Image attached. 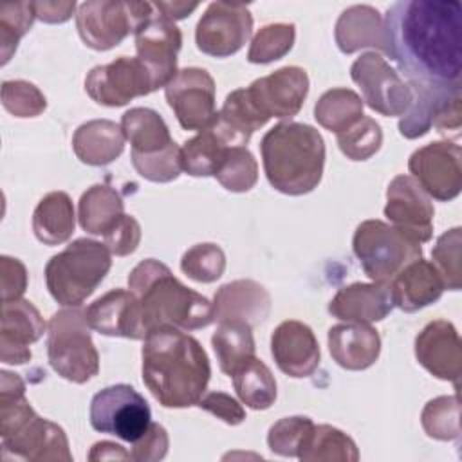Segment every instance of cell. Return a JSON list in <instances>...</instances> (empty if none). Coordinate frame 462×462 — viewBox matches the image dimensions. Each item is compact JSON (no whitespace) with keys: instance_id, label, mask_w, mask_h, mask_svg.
Returning <instances> with one entry per match:
<instances>
[{"instance_id":"1","label":"cell","mask_w":462,"mask_h":462,"mask_svg":"<svg viewBox=\"0 0 462 462\" xmlns=\"http://www.w3.org/2000/svg\"><path fill=\"white\" fill-rule=\"evenodd\" d=\"M383 47L410 79V87L439 90L460 88V2H395L384 14Z\"/></svg>"},{"instance_id":"2","label":"cell","mask_w":462,"mask_h":462,"mask_svg":"<svg viewBox=\"0 0 462 462\" xmlns=\"http://www.w3.org/2000/svg\"><path fill=\"white\" fill-rule=\"evenodd\" d=\"M209 375L208 354L193 336L175 327H159L146 334L143 383L162 406L199 404Z\"/></svg>"},{"instance_id":"3","label":"cell","mask_w":462,"mask_h":462,"mask_svg":"<svg viewBox=\"0 0 462 462\" xmlns=\"http://www.w3.org/2000/svg\"><path fill=\"white\" fill-rule=\"evenodd\" d=\"M128 285L141 303L146 334L159 327L204 328L215 319L209 300L182 285L164 263L153 258L135 265L128 276Z\"/></svg>"},{"instance_id":"4","label":"cell","mask_w":462,"mask_h":462,"mask_svg":"<svg viewBox=\"0 0 462 462\" xmlns=\"http://www.w3.org/2000/svg\"><path fill=\"white\" fill-rule=\"evenodd\" d=\"M260 152L265 177L274 189L285 195H305L319 184L325 143L314 126L280 123L263 135Z\"/></svg>"},{"instance_id":"5","label":"cell","mask_w":462,"mask_h":462,"mask_svg":"<svg viewBox=\"0 0 462 462\" xmlns=\"http://www.w3.org/2000/svg\"><path fill=\"white\" fill-rule=\"evenodd\" d=\"M112 265L106 244L78 238L45 265V282L51 296L65 305H81L103 282Z\"/></svg>"},{"instance_id":"6","label":"cell","mask_w":462,"mask_h":462,"mask_svg":"<svg viewBox=\"0 0 462 462\" xmlns=\"http://www.w3.org/2000/svg\"><path fill=\"white\" fill-rule=\"evenodd\" d=\"M121 130L132 144V162L141 177L168 182L179 177L180 148L170 137L162 117L150 108H132L123 114Z\"/></svg>"},{"instance_id":"7","label":"cell","mask_w":462,"mask_h":462,"mask_svg":"<svg viewBox=\"0 0 462 462\" xmlns=\"http://www.w3.org/2000/svg\"><path fill=\"white\" fill-rule=\"evenodd\" d=\"M13 395V402L2 401V444L4 455L13 451L23 458L70 460L63 430L34 413L23 399V386Z\"/></svg>"},{"instance_id":"8","label":"cell","mask_w":462,"mask_h":462,"mask_svg":"<svg viewBox=\"0 0 462 462\" xmlns=\"http://www.w3.org/2000/svg\"><path fill=\"white\" fill-rule=\"evenodd\" d=\"M85 312L65 309L52 314L47 334L51 366L67 381L87 383L99 370V356L92 343Z\"/></svg>"},{"instance_id":"9","label":"cell","mask_w":462,"mask_h":462,"mask_svg":"<svg viewBox=\"0 0 462 462\" xmlns=\"http://www.w3.org/2000/svg\"><path fill=\"white\" fill-rule=\"evenodd\" d=\"M354 253L363 271L375 282H390L411 262L422 258V249L397 227L381 220H365L354 235Z\"/></svg>"},{"instance_id":"10","label":"cell","mask_w":462,"mask_h":462,"mask_svg":"<svg viewBox=\"0 0 462 462\" xmlns=\"http://www.w3.org/2000/svg\"><path fill=\"white\" fill-rule=\"evenodd\" d=\"M152 14L150 2H83L76 14V25L85 45L108 51L135 32Z\"/></svg>"},{"instance_id":"11","label":"cell","mask_w":462,"mask_h":462,"mask_svg":"<svg viewBox=\"0 0 462 462\" xmlns=\"http://www.w3.org/2000/svg\"><path fill=\"white\" fill-rule=\"evenodd\" d=\"M150 424V406L130 384L106 386L92 397L90 426L99 433L116 435L134 444L148 431Z\"/></svg>"},{"instance_id":"12","label":"cell","mask_w":462,"mask_h":462,"mask_svg":"<svg viewBox=\"0 0 462 462\" xmlns=\"http://www.w3.org/2000/svg\"><path fill=\"white\" fill-rule=\"evenodd\" d=\"M251 29L253 16L245 4L213 2L197 23V47L204 54L226 58L244 47Z\"/></svg>"},{"instance_id":"13","label":"cell","mask_w":462,"mask_h":462,"mask_svg":"<svg viewBox=\"0 0 462 462\" xmlns=\"http://www.w3.org/2000/svg\"><path fill=\"white\" fill-rule=\"evenodd\" d=\"M166 101L184 130H206L217 121L215 81L204 69L177 70L166 85Z\"/></svg>"},{"instance_id":"14","label":"cell","mask_w":462,"mask_h":462,"mask_svg":"<svg viewBox=\"0 0 462 462\" xmlns=\"http://www.w3.org/2000/svg\"><path fill=\"white\" fill-rule=\"evenodd\" d=\"M88 96L105 106H121L137 96L155 90L146 65L139 58L121 56L106 65L94 67L85 78Z\"/></svg>"},{"instance_id":"15","label":"cell","mask_w":462,"mask_h":462,"mask_svg":"<svg viewBox=\"0 0 462 462\" xmlns=\"http://www.w3.org/2000/svg\"><path fill=\"white\" fill-rule=\"evenodd\" d=\"M350 74L361 87L363 97L370 108L383 116H401L410 108L413 101L411 90L377 52H365L359 56L354 61Z\"/></svg>"},{"instance_id":"16","label":"cell","mask_w":462,"mask_h":462,"mask_svg":"<svg viewBox=\"0 0 462 462\" xmlns=\"http://www.w3.org/2000/svg\"><path fill=\"white\" fill-rule=\"evenodd\" d=\"M309 92L307 72L300 67H283L253 81L245 96L253 108L267 123L271 117H292L300 112Z\"/></svg>"},{"instance_id":"17","label":"cell","mask_w":462,"mask_h":462,"mask_svg":"<svg viewBox=\"0 0 462 462\" xmlns=\"http://www.w3.org/2000/svg\"><path fill=\"white\" fill-rule=\"evenodd\" d=\"M419 186L437 200H451L460 193L462 168L460 146L453 143H431L415 150L408 162Z\"/></svg>"},{"instance_id":"18","label":"cell","mask_w":462,"mask_h":462,"mask_svg":"<svg viewBox=\"0 0 462 462\" xmlns=\"http://www.w3.org/2000/svg\"><path fill=\"white\" fill-rule=\"evenodd\" d=\"M182 45L179 27L162 14H152L135 31L137 58L152 74L155 90L166 87L177 74V52Z\"/></svg>"},{"instance_id":"19","label":"cell","mask_w":462,"mask_h":462,"mask_svg":"<svg viewBox=\"0 0 462 462\" xmlns=\"http://www.w3.org/2000/svg\"><path fill=\"white\" fill-rule=\"evenodd\" d=\"M384 215L413 242H428L433 233V206L428 193L410 175H397L386 191Z\"/></svg>"},{"instance_id":"20","label":"cell","mask_w":462,"mask_h":462,"mask_svg":"<svg viewBox=\"0 0 462 462\" xmlns=\"http://www.w3.org/2000/svg\"><path fill=\"white\" fill-rule=\"evenodd\" d=\"M415 356L430 374L451 381L458 388L462 352L457 328L449 321L428 323L415 339Z\"/></svg>"},{"instance_id":"21","label":"cell","mask_w":462,"mask_h":462,"mask_svg":"<svg viewBox=\"0 0 462 462\" xmlns=\"http://www.w3.org/2000/svg\"><path fill=\"white\" fill-rule=\"evenodd\" d=\"M85 318L90 328L105 336H121L128 339L146 337L141 303L132 291L114 289L103 294L85 310Z\"/></svg>"},{"instance_id":"22","label":"cell","mask_w":462,"mask_h":462,"mask_svg":"<svg viewBox=\"0 0 462 462\" xmlns=\"http://www.w3.org/2000/svg\"><path fill=\"white\" fill-rule=\"evenodd\" d=\"M271 352L278 368L291 377H307L319 365V345L309 325L289 319L276 327Z\"/></svg>"},{"instance_id":"23","label":"cell","mask_w":462,"mask_h":462,"mask_svg":"<svg viewBox=\"0 0 462 462\" xmlns=\"http://www.w3.org/2000/svg\"><path fill=\"white\" fill-rule=\"evenodd\" d=\"M2 312V359L22 365L31 359L29 345L40 339L45 323L40 312L25 300L4 301Z\"/></svg>"},{"instance_id":"24","label":"cell","mask_w":462,"mask_h":462,"mask_svg":"<svg viewBox=\"0 0 462 462\" xmlns=\"http://www.w3.org/2000/svg\"><path fill=\"white\" fill-rule=\"evenodd\" d=\"M444 289L446 285L437 267L422 258L406 265L390 282L392 301L404 312H415L437 301Z\"/></svg>"},{"instance_id":"25","label":"cell","mask_w":462,"mask_h":462,"mask_svg":"<svg viewBox=\"0 0 462 462\" xmlns=\"http://www.w3.org/2000/svg\"><path fill=\"white\" fill-rule=\"evenodd\" d=\"M393 307L390 285L352 283L339 289L328 305V312L352 323H372L383 319Z\"/></svg>"},{"instance_id":"26","label":"cell","mask_w":462,"mask_h":462,"mask_svg":"<svg viewBox=\"0 0 462 462\" xmlns=\"http://www.w3.org/2000/svg\"><path fill=\"white\" fill-rule=\"evenodd\" d=\"M328 350L339 366L365 370L379 357L381 339L366 323L336 325L328 330Z\"/></svg>"},{"instance_id":"27","label":"cell","mask_w":462,"mask_h":462,"mask_svg":"<svg viewBox=\"0 0 462 462\" xmlns=\"http://www.w3.org/2000/svg\"><path fill=\"white\" fill-rule=\"evenodd\" d=\"M269 294L265 289L251 280H238L220 287L215 294V319L245 321L251 327L262 323L269 312Z\"/></svg>"},{"instance_id":"28","label":"cell","mask_w":462,"mask_h":462,"mask_svg":"<svg viewBox=\"0 0 462 462\" xmlns=\"http://www.w3.org/2000/svg\"><path fill=\"white\" fill-rule=\"evenodd\" d=\"M72 146L81 162L101 166L121 155L125 134L112 121H88L76 130Z\"/></svg>"},{"instance_id":"29","label":"cell","mask_w":462,"mask_h":462,"mask_svg":"<svg viewBox=\"0 0 462 462\" xmlns=\"http://www.w3.org/2000/svg\"><path fill=\"white\" fill-rule=\"evenodd\" d=\"M32 229L36 238L47 245L65 242L74 231V208L69 195L63 191L45 195L34 209Z\"/></svg>"},{"instance_id":"30","label":"cell","mask_w":462,"mask_h":462,"mask_svg":"<svg viewBox=\"0 0 462 462\" xmlns=\"http://www.w3.org/2000/svg\"><path fill=\"white\" fill-rule=\"evenodd\" d=\"M125 217L119 193L108 186L96 184L79 199V224L92 235H106Z\"/></svg>"},{"instance_id":"31","label":"cell","mask_w":462,"mask_h":462,"mask_svg":"<svg viewBox=\"0 0 462 462\" xmlns=\"http://www.w3.org/2000/svg\"><path fill=\"white\" fill-rule=\"evenodd\" d=\"M213 350L218 359V366L229 377L247 359L254 357V339L251 325L236 319L220 321L213 337Z\"/></svg>"},{"instance_id":"32","label":"cell","mask_w":462,"mask_h":462,"mask_svg":"<svg viewBox=\"0 0 462 462\" xmlns=\"http://www.w3.org/2000/svg\"><path fill=\"white\" fill-rule=\"evenodd\" d=\"M379 13L368 5H354L341 13L336 23V42L343 52H354L359 47L381 45L383 32H379Z\"/></svg>"},{"instance_id":"33","label":"cell","mask_w":462,"mask_h":462,"mask_svg":"<svg viewBox=\"0 0 462 462\" xmlns=\"http://www.w3.org/2000/svg\"><path fill=\"white\" fill-rule=\"evenodd\" d=\"M233 377L235 390L244 404L253 410H267L276 399V381L260 359L251 357L240 365Z\"/></svg>"},{"instance_id":"34","label":"cell","mask_w":462,"mask_h":462,"mask_svg":"<svg viewBox=\"0 0 462 462\" xmlns=\"http://www.w3.org/2000/svg\"><path fill=\"white\" fill-rule=\"evenodd\" d=\"M227 148L231 146H227L220 134L209 126L184 143L180 148V170L193 177L215 175Z\"/></svg>"},{"instance_id":"35","label":"cell","mask_w":462,"mask_h":462,"mask_svg":"<svg viewBox=\"0 0 462 462\" xmlns=\"http://www.w3.org/2000/svg\"><path fill=\"white\" fill-rule=\"evenodd\" d=\"M314 117L321 126L339 134L363 117V101L348 88H334L319 97L314 106Z\"/></svg>"},{"instance_id":"36","label":"cell","mask_w":462,"mask_h":462,"mask_svg":"<svg viewBox=\"0 0 462 462\" xmlns=\"http://www.w3.org/2000/svg\"><path fill=\"white\" fill-rule=\"evenodd\" d=\"M301 460H357L350 437L332 426H312L298 453Z\"/></svg>"},{"instance_id":"37","label":"cell","mask_w":462,"mask_h":462,"mask_svg":"<svg viewBox=\"0 0 462 462\" xmlns=\"http://www.w3.org/2000/svg\"><path fill=\"white\" fill-rule=\"evenodd\" d=\"M218 182L229 191H247L256 184L258 166L253 153L244 146H231L224 152V157L215 171Z\"/></svg>"},{"instance_id":"38","label":"cell","mask_w":462,"mask_h":462,"mask_svg":"<svg viewBox=\"0 0 462 462\" xmlns=\"http://www.w3.org/2000/svg\"><path fill=\"white\" fill-rule=\"evenodd\" d=\"M383 141L379 125L372 117H361L345 132L337 134L341 152L352 161H365L374 155Z\"/></svg>"},{"instance_id":"39","label":"cell","mask_w":462,"mask_h":462,"mask_svg":"<svg viewBox=\"0 0 462 462\" xmlns=\"http://www.w3.org/2000/svg\"><path fill=\"white\" fill-rule=\"evenodd\" d=\"M294 43V25L292 23H273L265 25L253 40L247 52L251 63H271L285 56Z\"/></svg>"},{"instance_id":"40","label":"cell","mask_w":462,"mask_h":462,"mask_svg":"<svg viewBox=\"0 0 462 462\" xmlns=\"http://www.w3.org/2000/svg\"><path fill=\"white\" fill-rule=\"evenodd\" d=\"M422 426L430 437L449 440L458 437V399L439 397L426 404L422 411Z\"/></svg>"},{"instance_id":"41","label":"cell","mask_w":462,"mask_h":462,"mask_svg":"<svg viewBox=\"0 0 462 462\" xmlns=\"http://www.w3.org/2000/svg\"><path fill=\"white\" fill-rule=\"evenodd\" d=\"M180 267L189 278L209 283L222 276L226 256L215 244H199L184 253Z\"/></svg>"},{"instance_id":"42","label":"cell","mask_w":462,"mask_h":462,"mask_svg":"<svg viewBox=\"0 0 462 462\" xmlns=\"http://www.w3.org/2000/svg\"><path fill=\"white\" fill-rule=\"evenodd\" d=\"M312 426V420L307 417L282 419L269 430V448L283 457H298L301 444Z\"/></svg>"},{"instance_id":"43","label":"cell","mask_w":462,"mask_h":462,"mask_svg":"<svg viewBox=\"0 0 462 462\" xmlns=\"http://www.w3.org/2000/svg\"><path fill=\"white\" fill-rule=\"evenodd\" d=\"M433 260L446 289H460V227L444 233L433 249Z\"/></svg>"},{"instance_id":"44","label":"cell","mask_w":462,"mask_h":462,"mask_svg":"<svg viewBox=\"0 0 462 462\" xmlns=\"http://www.w3.org/2000/svg\"><path fill=\"white\" fill-rule=\"evenodd\" d=\"M4 106L18 117H32L45 110V97L42 92L25 81H5L2 85Z\"/></svg>"},{"instance_id":"45","label":"cell","mask_w":462,"mask_h":462,"mask_svg":"<svg viewBox=\"0 0 462 462\" xmlns=\"http://www.w3.org/2000/svg\"><path fill=\"white\" fill-rule=\"evenodd\" d=\"M141 240V227L134 217L125 215L116 227L105 235V244L110 249V253L117 256L130 254L137 249V244Z\"/></svg>"},{"instance_id":"46","label":"cell","mask_w":462,"mask_h":462,"mask_svg":"<svg viewBox=\"0 0 462 462\" xmlns=\"http://www.w3.org/2000/svg\"><path fill=\"white\" fill-rule=\"evenodd\" d=\"M199 406L213 415H217L218 419H222L227 424H240L245 419V411L244 408L227 393L224 392H211L208 395H204L199 401Z\"/></svg>"},{"instance_id":"47","label":"cell","mask_w":462,"mask_h":462,"mask_svg":"<svg viewBox=\"0 0 462 462\" xmlns=\"http://www.w3.org/2000/svg\"><path fill=\"white\" fill-rule=\"evenodd\" d=\"M166 448H168L166 430L152 422L148 431L137 442H134V451L130 453V457L134 460H157L166 455Z\"/></svg>"},{"instance_id":"48","label":"cell","mask_w":462,"mask_h":462,"mask_svg":"<svg viewBox=\"0 0 462 462\" xmlns=\"http://www.w3.org/2000/svg\"><path fill=\"white\" fill-rule=\"evenodd\" d=\"M0 29L2 34L9 32V29H14L18 40L29 31L32 25V20L36 18L34 4L32 2H23V4H14V5H2L0 7Z\"/></svg>"},{"instance_id":"49","label":"cell","mask_w":462,"mask_h":462,"mask_svg":"<svg viewBox=\"0 0 462 462\" xmlns=\"http://www.w3.org/2000/svg\"><path fill=\"white\" fill-rule=\"evenodd\" d=\"M76 7V2H67V4H56V2H36L34 4V11H36V18L43 20V22H65L70 18L72 11Z\"/></svg>"},{"instance_id":"50","label":"cell","mask_w":462,"mask_h":462,"mask_svg":"<svg viewBox=\"0 0 462 462\" xmlns=\"http://www.w3.org/2000/svg\"><path fill=\"white\" fill-rule=\"evenodd\" d=\"M152 5L159 9L162 16H166L171 22L189 16V13H193L199 7V4H186V2H155Z\"/></svg>"}]
</instances>
